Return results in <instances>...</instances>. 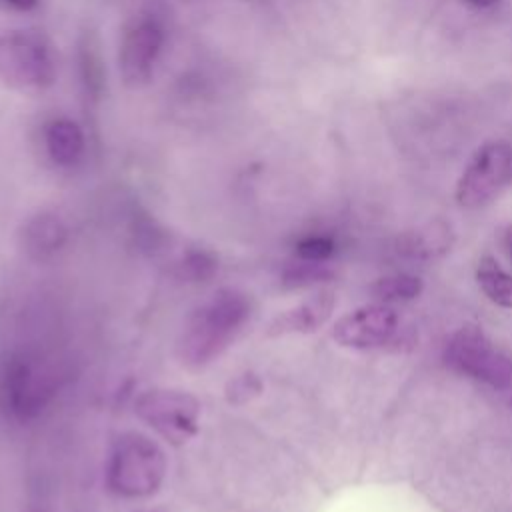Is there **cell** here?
<instances>
[{"label":"cell","instance_id":"1","mask_svg":"<svg viewBox=\"0 0 512 512\" xmlns=\"http://www.w3.org/2000/svg\"><path fill=\"white\" fill-rule=\"evenodd\" d=\"M250 318V300L246 294L222 288L204 302L188 320L180 354L184 362L202 366L224 352Z\"/></svg>","mask_w":512,"mask_h":512},{"label":"cell","instance_id":"2","mask_svg":"<svg viewBox=\"0 0 512 512\" xmlns=\"http://www.w3.org/2000/svg\"><path fill=\"white\" fill-rule=\"evenodd\" d=\"M166 474V458L156 442L138 432L122 434L108 456L106 484L114 494L140 498L154 494Z\"/></svg>","mask_w":512,"mask_h":512},{"label":"cell","instance_id":"3","mask_svg":"<svg viewBox=\"0 0 512 512\" xmlns=\"http://www.w3.org/2000/svg\"><path fill=\"white\" fill-rule=\"evenodd\" d=\"M56 78V62L48 42L32 32L0 34V80L22 92L44 90Z\"/></svg>","mask_w":512,"mask_h":512},{"label":"cell","instance_id":"4","mask_svg":"<svg viewBox=\"0 0 512 512\" xmlns=\"http://www.w3.org/2000/svg\"><path fill=\"white\" fill-rule=\"evenodd\" d=\"M446 362L454 370L492 388L504 390L512 384V358L478 326H462L450 336Z\"/></svg>","mask_w":512,"mask_h":512},{"label":"cell","instance_id":"5","mask_svg":"<svg viewBox=\"0 0 512 512\" xmlns=\"http://www.w3.org/2000/svg\"><path fill=\"white\" fill-rule=\"evenodd\" d=\"M134 410L140 420L170 444H184L198 432L200 402L188 392L168 388L146 390L136 398Z\"/></svg>","mask_w":512,"mask_h":512},{"label":"cell","instance_id":"6","mask_svg":"<svg viewBox=\"0 0 512 512\" xmlns=\"http://www.w3.org/2000/svg\"><path fill=\"white\" fill-rule=\"evenodd\" d=\"M512 180V146L496 140L484 144L464 168L456 184V200L464 208L492 202Z\"/></svg>","mask_w":512,"mask_h":512},{"label":"cell","instance_id":"7","mask_svg":"<svg viewBox=\"0 0 512 512\" xmlns=\"http://www.w3.org/2000/svg\"><path fill=\"white\" fill-rule=\"evenodd\" d=\"M164 46V26L152 14L136 16L122 32L118 70L128 88L148 84Z\"/></svg>","mask_w":512,"mask_h":512},{"label":"cell","instance_id":"8","mask_svg":"<svg viewBox=\"0 0 512 512\" xmlns=\"http://www.w3.org/2000/svg\"><path fill=\"white\" fill-rule=\"evenodd\" d=\"M398 316L390 306L370 304L344 314L332 328V338L346 348H376L394 336Z\"/></svg>","mask_w":512,"mask_h":512},{"label":"cell","instance_id":"9","mask_svg":"<svg viewBox=\"0 0 512 512\" xmlns=\"http://www.w3.org/2000/svg\"><path fill=\"white\" fill-rule=\"evenodd\" d=\"M334 292L320 290L298 306L282 312L270 324L268 334H308L318 330L332 314Z\"/></svg>","mask_w":512,"mask_h":512},{"label":"cell","instance_id":"10","mask_svg":"<svg viewBox=\"0 0 512 512\" xmlns=\"http://www.w3.org/2000/svg\"><path fill=\"white\" fill-rule=\"evenodd\" d=\"M44 146L48 158L62 168L76 166L86 150L82 128L70 118H54L44 128Z\"/></svg>","mask_w":512,"mask_h":512},{"label":"cell","instance_id":"11","mask_svg":"<svg viewBox=\"0 0 512 512\" xmlns=\"http://www.w3.org/2000/svg\"><path fill=\"white\" fill-rule=\"evenodd\" d=\"M78 70H80V84L84 90L86 100L98 102L104 88V66L98 52V40L94 34L84 32L78 44Z\"/></svg>","mask_w":512,"mask_h":512},{"label":"cell","instance_id":"12","mask_svg":"<svg viewBox=\"0 0 512 512\" xmlns=\"http://www.w3.org/2000/svg\"><path fill=\"white\" fill-rule=\"evenodd\" d=\"M482 292L498 306L512 308V276L492 258L484 256L476 270Z\"/></svg>","mask_w":512,"mask_h":512},{"label":"cell","instance_id":"13","mask_svg":"<svg viewBox=\"0 0 512 512\" xmlns=\"http://www.w3.org/2000/svg\"><path fill=\"white\" fill-rule=\"evenodd\" d=\"M450 246V230L440 222H432L404 238V250L412 256H436Z\"/></svg>","mask_w":512,"mask_h":512},{"label":"cell","instance_id":"14","mask_svg":"<svg viewBox=\"0 0 512 512\" xmlns=\"http://www.w3.org/2000/svg\"><path fill=\"white\" fill-rule=\"evenodd\" d=\"M422 292V280L412 274H394L376 280L372 294L382 302H400L412 300Z\"/></svg>","mask_w":512,"mask_h":512},{"label":"cell","instance_id":"15","mask_svg":"<svg viewBox=\"0 0 512 512\" xmlns=\"http://www.w3.org/2000/svg\"><path fill=\"white\" fill-rule=\"evenodd\" d=\"M26 236L28 242L32 244V248L38 250H46V248H54L62 242L64 238V228L60 224V220L52 214H38L26 228Z\"/></svg>","mask_w":512,"mask_h":512},{"label":"cell","instance_id":"16","mask_svg":"<svg viewBox=\"0 0 512 512\" xmlns=\"http://www.w3.org/2000/svg\"><path fill=\"white\" fill-rule=\"evenodd\" d=\"M296 254L306 262H324L334 254V240L328 236H306L296 244Z\"/></svg>","mask_w":512,"mask_h":512},{"label":"cell","instance_id":"17","mask_svg":"<svg viewBox=\"0 0 512 512\" xmlns=\"http://www.w3.org/2000/svg\"><path fill=\"white\" fill-rule=\"evenodd\" d=\"M262 392V382L258 376L246 372V374H240L236 376L234 380L228 382V388H226V398L228 402L232 404H246L250 402L254 396H258Z\"/></svg>","mask_w":512,"mask_h":512},{"label":"cell","instance_id":"18","mask_svg":"<svg viewBox=\"0 0 512 512\" xmlns=\"http://www.w3.org/2000/svg\"><path fill=\"white\" fill-rule=\"evenodd\" d=\"M184 268L188 270L190 278H204V276L212 274L214 260L204 252H190L188 258L184 260Z\"/></svg>","mask_w":512,"mask_h":512},{"label":"cell","instance_id":"19","mask_svg":"<svg viewBox=\"0 0 512 512\" xmlns=\"http://www.w3.org/2000/svg\"><path fill=\"white\" fill-rule=\"evenodd\" d=\"M2 2L6 6L14 8V10H20V12H30L40 4V0H2Z\"/></svg>","mask_w":512,"mask_h":512},{"label":"cell","instance_id":"20","mask_svg":"<svg viewBox=\"0 0 512 512\" xmlns=\"http://www.w3.org/2000/svg\"><path fill=\"white\" fill-rule=\"evenodd\" d=\"M504 246H506L508 256L512 258V224H508V226L504 228Z\"/></svg>","mask_w":512,"mask_h":512},{"label":"cell","instance_id":"21","mask_svg":"<svg viewBox=\"0 0 512 512\" xmlns=\"http://www.w3.org/2000/svg\"><path fill=\"white\" fill-rule=\"evenodd\" d=\"M464 2L470 4V6H474V8H488V6L496 4L498 0H464Z\"/></svg>","mask_w":512,"mask_h":512}]
</instances>
